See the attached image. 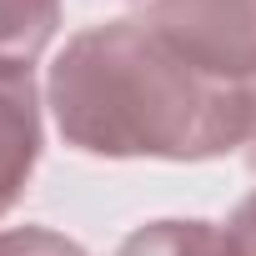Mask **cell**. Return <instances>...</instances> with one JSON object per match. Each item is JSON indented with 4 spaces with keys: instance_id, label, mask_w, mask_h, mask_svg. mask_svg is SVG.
I'll list each match as a JSON object with an SVG mask.
<instances>
[{
    "instance_id": "cell-1",
    "label": "cell",
    "mask_w": 256,
    "mask_h": 256,
    "mask_svg": "<svg viewBox=\"0 0 256 256\" xmlns=\"http://www.w3.org/2000/svg\"><path fill=\"white\" fill-rule=\"evenodd\" d=\"M46 106L66 146L106 161H216L256 126V90L196 70L146 20L70 36L50 60Z\"/></svg>"
},
{
    "instance_id": "cell-2",
    "label": "cell",
    "mask_w": 256,
    "mask_h": 256,
    "mask_svg": "<svg viewBox=\"0 0 256 256\" xmlns=\"http://www.w3.org/2000/svg\"><path fill=\"white\" fill-rule=\"evenodd\" d=\"M141 20L196 70L256 90V0H146Z\"/></svg>"
},
{
    "instance_id": "cell-3",
    "label": "cell",
    "mask_w": 256,
    "mask_h": 256,
    "mask_svg": "<svg viewBox=\"0 0 256 256\" xmlns=\"http://www.w3.org/2000/svg\"><path fill=\"white\" fill-rule=\"evenodd\" d=\"M40 90L30 66H0V216L26 196L40 166Z\"/></svg>"
},
{
    "instance_id": "cell-4",
    "label": "cell",
    "mask_w": 256,
    "mask_h": 256,
    "mask_svg": "<svg viewBox=\"0 0 256 256\" xmlns=\"http://www.w3.org/2000/svg\"><path fill=\"white\" fill-rule=\"evenodd\" d=\"M60 26V0H0V66H36Z\"/></svg>"
},
{
    "instance_id": "cell-5",
    "label": "cell",
    "mask_w": 256,
    "mask_h": 256,
    "mask_svg": "<svg viewBox=\"0 0 256 256\" xmlns=\"http://www.w3.org/2000/svg\"><path fill=\"white\" fill-rule=\"evenodd\" d=\"M116 256H231L216 221H151L116 246Z\"/></svg>"
},
{
    "instance_id": "cell-6",
    "label": "cell",
    "mask_w": 256,
    "mask_h": 256,
    "mask_svg": "<svg viewBox=\"0 0 256 256\" xmlns=\"http://www.w3.org/2000/svg\"><path fill=\"white\" fill-rule=\"evenodd\" d=\"M0 256H90V251L50 226H10L0 231Z\"/></svg>"
},
{
    "instance_id": "cell-7",
    "label": "cell",
    "mask_w": 256,
    "mask_h": 256,
    "mask_svg": "<svg viewBox=\"0 0 256 256\" xmlns=\"http://www.w3.org/2000/svg\"><path fill=\"white\" fill-rule=\"evenodd\" d=\"M226 246L231 256H256V191L226 216Z\"/></svg>"
},
{
    "instance_id": "cell-8",
    "label": "cell",
    "mask_w": 256,
    "mask_h": 256,
    "mask_svg": "<svg viewBox=\"0 0 256 256\" xmlns=\"http://www.w3.org/2000/svg\"><path fill=\"white\" fill-rule=\"evenodd\" d=\"M246 161H251V171H256V126H251V141H246Z\"/></svg>"
}]
</instances>
